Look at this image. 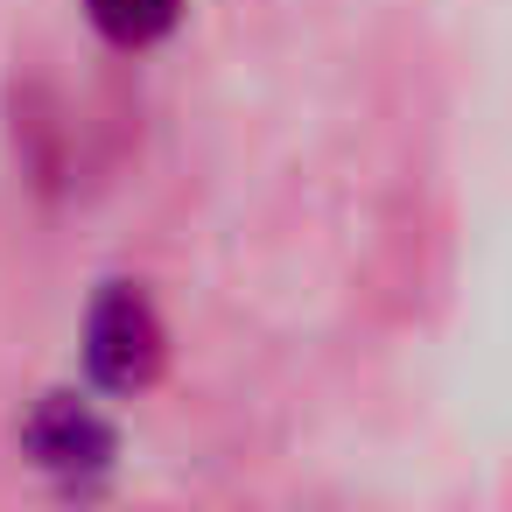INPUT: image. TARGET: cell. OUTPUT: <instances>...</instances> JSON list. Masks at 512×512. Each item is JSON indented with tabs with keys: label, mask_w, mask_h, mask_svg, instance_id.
<instances>
[{
	"label": "cell",
	"mask_w": 512,
	"mask_h": 512,
	"mask_svg": "<svg viewBox=\"0 0 512 512\" xmlns=\"http://www.w3.org/2000/svg\"><path fill=\"white\" fill-rule=\"evenodd\" d=\"M162 351H169V337H162V316H155V302H148L141 288H106V295L92 302V323H85V365H92L99 386H113V393L155 386Z\"/></svg>",
	"instance_id": "6da1fadb"
},
{
	"label": "cell",
	"mask_w": 512,
	"mask_h": 512,
	"mask_svg": "<svg viewBox=\"0 0 512 512\" xmlns=\"http://www.w3.org/2000/svg\"><path fill=\"white\" fill-rule=\"evenodd\" d=\"M22 442H29L36 463H50V470H99V463L113 456V428H106L92 407L64 400V393H50V400L29 414Z\"/></svg>",
	"instance_id": "7a4b0ae2"
},
{
	"label": "cell",
	"mask_w": 512,
	"mask_h": 512,
	"mask_svg": "<svg viewBox=\"0 0 512 512\" xmlns=\"http://www.w3.org/2000/svg\"><path fill=\"white\" fill-rule=\"evenodd\" d=\"M85 15L106 43L120 50H141V43H162L183 15V0H85Z\"/></svg>",
	"instance_id": "3957f363"
}]
</instances>
